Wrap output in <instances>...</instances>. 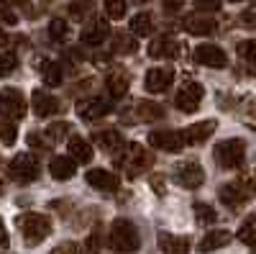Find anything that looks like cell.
Listing matches in <instances>:
<instances>
[{
	"mask_svg": "<svg viewBox=\"0 0 256 254\" xmlns=\"http://www.w3.org/2000/svg\"><path fill=\"white\" fill-rule=\"evenodd\" d=\"M212 159L218 162L220 169H238V167H244V162H246V144H244V139H226V141L216 144Z\"/></svg>",
	"mask_w": 256,
	"mask_h": 254,
	"instance_id": "277c9868",
	"label": "cell"
},
{
	"mask_svg": "<svg viewBox=\"0 0 256 254\" xmlns=\"http://www.w3.org/2000/svg\"><path fill=\"white\" fill-rule=\"evenodd\" d=\"M18 228H20L24 241L28 246H36L52 234V221L44 213H24V216H18Z\"/></svg>",
	"mask_w": 256,
	"mask_h": 254,
	"instance_id": "3957f363",
	"label": "cell"
},
{
	"mask_svg": "<svg viewBox=\"0 0 256 254\" xmlns=\"http://www.w3.org/2000/svg\"><path fill=\"white\" fill-rule=\"evenodd\" d=\"M84 180H88L90 187L100 190V193H116V190L120 187L118 175H113L110 169H102V167H92L90 172L84 175Z\"/></svg>",
	"mask_w": 256,
	"mask_h": 254,
	"instance_id": "8fae6325",
	"label": "cell"
},
{
	"mask_svg": "<svg viewBox=\"0 0 256 254\" xmlns=\"http://www.w3.org/2000/svg\"><path fill=\"white\" fill-rule=\"evenodd\" d=\"M156 244L164 254H190V249H192L187 236H177V234H169V231H159Z\"/></svg>",
	"mask_w": 256,
	"mask_h": 254,
	"instance_id": "2e32d148",
	"label": "cell"
},
{
	"mask_svg": "<svg viewBox=\"0 0 256 254\" xmlns=\"http://www.w3.org/2000/svg\"><path fill=\"white\" fill-rule=\"evenodd\" d=\"M105 11L110 18H123L126 16V3L123 0H105Z\"/></svg>",
	"mask_w": 256,
	"mask_h": 254,
	"instance_id": "d590c367",
	"label": "cell"
},
{
	"mask_svg": "<svg viewBox=\"0 0 256 254\" xmlns=\"http://www.w3.org/2000/svg\"><path fill=\"white\" fill-rule=\"evenodd\" d=\"M152 187H154V193H156V195H164V193H166V190H164V180H162L159 175L152 177Z\"/></svg>",
	"mask_w": 256,
	"mask_h": 254,
	"instance_id": "ab89813d",
	"label": "cell"
},
{
	"mask_svg": "<svg viewBox=\"0 0 256 254\" xmlns=\"http://www.w3.org/2000/svg\"><path fill=\"white\" fill-rule=\"evenodd\" d=\"M52 254H84V249L80 246V244H74V241H70V244H59Z\"/></svg>",
	"mask_w": 256,
	"mask_h": 254,
	"instance_id": "74e56055",
	"label": "cell"
},
{
	"mask_svg": "<svg viewBox=\"0 0 256 254\" xmlns=\"http://www.w3.org/2000/svg\"><path fill=\"white\" fill-rule=\"evenodd\" d=\"M238 54L244 57V62L248 65V72L256 75V41H241V44H238Z\"/></svg>",
	"mask_w": 256,
	"mask_h": 254,
	"instance_id": "f546056e",
	"label": "cell"
},
{
	"mask_svg": "<svg viewBox=\"0 0 256 254\" xmlns=\"http://www.w3.org/2000/svg\"><path fill=\"white\" fill-rule=\"evenodd\" d=\"M3 246H8V228H6L3 218H0V249Z\"/></svg>",
	"mask_w": 256,
	"mask_h": 254,
	"instance_id": "60d3db41",
	"label": "cell"
},
{
	"mask_svg": "<svg viewBox=\"0 0 256 254\" xmlns=\"http://www.w3.org/2000/svg\"><path fill=\"white\" fill-rule=\"evenodd\" d=\"M233 3H236V0H233Z\"/></svg>",
	"mask_w": 256,
	"mask_h": 254,
	"instance_id": "f6af8a7d",
	"label": "cell"
},
{
	"mask_svg": "<svg viewBox=\"0 0 256 254\" xmlns=\"http://www.w3.org/2000/svg\"><path fill=\"white\" fill-rule=\"evenodd\" d=\"M238 241H244V244H256V216L251 213V216H246L244 218V223H241V228H238Z\"/></svg>",
	"mask_w": 256,
	"mask_h": 254,
	"instance_id": "4316f807",
	"label": "cell"
},
{
	"mask_svg": "<svg viewBox=\"0 0 256 254\" xmlns=\"http://www.w3.org/2000/svg\"><path fill=\"white\" fill-rule=\"evenodd\" d=\"M49 172H52L54 180H70V177H74V172H77L74 159L72 157H54L49 162Z\"/></svg>",
	"mask_w": 256,
	"mask_h": 254,
	"instance_id": "d6986e66",
	"label": "cell"
},
{
	"mask_svg": "<svg viewBox=\"0 0 256 254\" xmlns=\"http://www.w3.org/2000/svg\"><path fill=\"white\" fill-rule=\"evenodd\" d=\"M202 98H205L202 85L187 80V82L182 85V88L177 90V95H174V105H177V108H180L182 113H195V111L200 108Z\"/></svg>",
	"mask_w": 256,
	"mask_h": 254,
	"instance_id": "52a82bcc",
	"label": "cell"
},
{
	"mask_svg": "<svg viewBox=\"0 0 256 254\" xmlns=\"http://www.w3.org/2000/svg\"><path fill=\"white\" fill-rule=\"evenodd\" d=\"M105 39H108V24H102V21H92V24L82 31V41H84V44L98 47V44H102Z\"/></svg>",
	"mask_w": 256,
	"mask_h": 254,
	"instance_id": "7402d4cb",
	"label": "cell"
},
{
	"mask_svg": "<svg viewBox=\"0 0 256 254\" xmlns=\"http://www.w3.org/2000/svg\"><path fill=\"white\" fill-rule=\"evenodd\" d=\"M28 146H34V149H49V141H44V136L38 134H28Z\"/></svg>",
	"mask_w": 256,
	"mask_h": 254,
	"instance_id": "f35d334b",
	"label": "cell"
},
{
	"mask_svg": "<svg viewBox=\"0 0 256 254\" xmlns=\"http://www.w3.org/2000/svg\"><path fill=\"white\" fill-rule=\"evenodd\" d=\"M0 195H3V180H0Z\"/></svg>",
	"mask_w": 256,
	"mask_h": 254,
	"instance_id": "7bdbcfd3",
	"label": "cell"
},
{
	"mask_svg": "<svg viewBox=\"0 0 256 254\" xmlns=\"http://www.w3.org/2000/svg\"><path fill=\"white\" fill-rule=\"evenodd\" d=\"M195 8L202 13H216L220 8V0H195Z\"/></svg>",
	"mask_w": 256,
	"mask_h": 254,
	"instance_id": "8d00e7d4",
	"label": "cell"
},
{
	"mask_svg": "<svg viewBox=\"0 0 256 254\" xmlns=\"http://www.w3.org/2000/svg\"><path fill=\"white\" fill-rule=\"evenodd\" d=\"M41 175V164L34 154H16L8 164V177L20 182V185H28Z\"/></svg>",
	"mask_w": 256,
	"mask_h": 254,
	"instance_id": "5b68a950",
	"label": "cell"
},
{
	"mask_svg": "<svg viewBox=\"0 0 256 254\" xmlns=\"http://www.w3.org/2000/svg\"><path fill=\"white\" fill-rule=\"evenodd\" d=\"M41 77H44L46 85L56 88V85H62V67L56 62H41Z\"/></svg>",
	"mask_w": 256,
	"mask_h": 254,
	"instance_id": "83f0119b",
	"label": "cell"
},
{
	"mask_svg": "<svg viewBox=\"0 0 256 254\" xmlns=\"http://www.w3.org/2000/svg\"><path fill=\"white\" fill-rule=\"evenodd\" d=\"M148 144H152L154 149H162V152H182L187 146L182 131H172V129L152 131V134H148Z\"/></svg>",
	"mask_w": 256,
	"mask_h": 254,
	"instance_id": "9c48e42d",
	"label": "cell"
},
{
	"mask_svg": "<svg viewBox=\"0 0 256 254\" xmlns=\"http://www.w3.org/2000/svg\"><path fill=\"white\" fill-rule=\"evenodd\" d=\"M108 244L113 251H120V254L136 251L141 246V234H138L136 223H131L128 218H116L108 231Z\"/></svg>",
	"mask_w": 256,
	"mask_h": 254,
	"instance_id": "6da1fadb",
	"label": "cell"
},
{
	"mask_svg": "<svg viewBox=\"0 0 256 254\" xmlns=\"http://www.w3.org/2000/svg\"><path fill=\"white\" fill-rule=\"evenodd\" d=\"M110 111H113V105L105 98H88V100H80L77 105V116L82 121H98L102 116H108Z\"/></svg>",
	"mask_w": 256,
	"mask_h": 254,
	"instance_id": "7c38bea8",
	"label": "cell"
},
{
	"mask_svg": "<svg viewBox=\"0 0 256 254\" xmlns=\"http://www.w3.org/2000/svg\"><path fill=\"white\" fill-rule=\"evenodd\" d=\"M95 144L98 146H102L105 152H113V154H118L120 149H123V136H120V131H116V129H108V131H100V134H95Z\"/></svg>",
	"mask_w": 256,
	"mask_h": 254,
	"instance_id": "44dd1931",
	"label": "cell"
},
{
	"mask_svg": "<svg viewBox=\"0 0 256 254\" xmlns=\"http://www.w3.org/2000/svg\"><path fill=\"white\" fill-rule=\"evenodd\" d=\"M172 180L180 185V187H187V190H195L205 182V172H202V167L198 162H180L177 169H174V175Z\"/></svg>",
	"mask_w": 256,
	"mask_h": 254,
	"instance_id": "ba28073f",
	"label": "cell"
},
{
	"mask_svg": "<svg viewBox=\"0 0 256 254\" xmlns=\"http://www.w3.org/2000/svg\"><path fill=\"white\" fill-rule=\"evenodd\" d=\"M172 80H174V72H172V70L154 67V70H148V72H146V77H144V88H146L148 93L159 95V93H166V90H169Z\"/></svg>",
	"mask_w": 256,
	"mask_h": 254,
	"instance_id": "9a60e30c",
	"label": "cell"
},
{
	"mask_svg": "<svg viewBox=\"0 0 256 254\" xmlns=\"http://www.w3.org/2000/svg\"><path fill=\"white\" fill-rule=\"evenodd\" d=\"M16 67H18V59H16L13 52L0 54V77H8L10 72H16Z\"/></svg>",
	"mask_w": 256,
	"mask_h": 254,
	"instance_id": "d6a6232c",
	"label": "cell"
},
{
	"mask_svg": "<svg viewBox=\"0 0 256 254\" xmlns=\"http://www.w3.org/2000/svg\"><path fill=\"white\" fill-rule=\"evenodd\" d=\"M31 105H34V113H36L38 118H52V116L62 113L59 98H54V95H49V93H44V90H36V93L31 95Z\"/></svg>",
	"mask_w": 256,
	"mask_h": 254,
	"instance_id": "5bb4252c",
	"label": "cell"
},
{
	"mask_svg": "<svg viewBox=\"0 0 256 254\" xmlns=\"http://www.w3.org/2000/svg\"><path fill=\"white\" fill-rule=\"evenodd\" d=\"M116 159H118L120 167H126L128 177H138L141 172H146V169L154 164V154L141 144H126L123 152H118Z\"/></svg>",
	"mask_w": 256,
	"mask_h": 254,
	"instance_id": "7a4b0ae2",
	"label": "cell"
},
{
	"mask_svg": "<svg viewBox=\"0 0 256 254\" xmlns=\"http://www.w3.org/2000/svg\"><path fill=\"white\" fill-rule=\"evenodd\" d=\"M16 136H18L16 126L10 121H0V141H3V144H13Z\"/></svg>",
	"mask_w": 256,
	"mask_h": 254,
	"instance_id": "e575fe53",
	"label": "cell"
},
{
	"mask_svg": "<svg viewBox=\"0 0 256 254\" xmlns=\"http://www.w3.org/2000/svg\"><path fill=\"white\" fill-rule=\"evenodd\" d=\"M251 254H256V244H254V249H251Z\"/></svg>",
	"mask_w": 256,
	"mask_h": 254,
	"instance_id": "ee69618b",
	"label": "cell"
},
{
	"mask_svg": "<svg viewBox=\"0 0 256 254\" xmlns=\"http://www.w3.org/2000/svg\"><path fill=\"white\" fill-rule=\"evenodd\" d=\"M136 113L141 121H162L164 118V108L159 103H148V100H141L136 105Z\"/></svg>",
	"mask_w": 256,
	"mask_h": 254,
	"instance_id": "603a6c76",
	"label": "cell"
},
{
	"mask_svg": "<svg viewBox=\"0 0 256 254\" xmlns=\"http://www.w3.org/2000/svg\"><path fill=\"white\" fill-rule=\"evenodd\" d=\"M192 213H195V218H198L200 226H212V223L218 221V213L208 203H195V205H192Z\"/></svg>",
	"mask_w": 256,
	"mask_h": 254,
	"instance_id": "484cf974",
	"label": "cell"
},
{
	"mask_svg": "<svg viewBox=\"0 0 256 254\" xmlns=\"http://www.w3.org/2000/svg\"><path fill=\"white\" fill-rule=\"evenodd\" d=\"M182 3H184V0H164V8L166 11H180Z\"/></svg>",
	"mask_w": 256,
	"mask_h": 254,
	"instance_id": "b9f144b4",
	"label": "cell"
},
{
	"mask_svg": "<svg viewBox=\"0 0 256 254\" xmlns=\"http://www.w3.org/2000/svg\"><path fill=\"white\" fill-rule=\"evenodd\" d=\"M192 57H195L198 65H202V67H212V70H223V67L228 65L226 52H223L220 47H216V44H200Z\"/></svg>",
	"mask_w": 256,
	"mask_h": 254,
	"instance_id": "30bf717a",
	"label": "cell"
},
{
	"mask_svg": "<svg viewBox=\"0 0 256 254\" xmlns=\"http://www.w3.org/2000/svg\"><path fill=\"white\" fill-rule=\"evenodd\" d=\"M92 146H90V141H84L82 136H72L70 139V157L74 159V162H80V164H90L92 162Z\"/></svg>",
	"mask_w": 256,
	"mask_h": 254,
	"instance_id": "ffe728a7",
	"label": "cell"
},
{
	"mask_svg": "<svg viewBox=\"0 0 256 254\" xmlns=\"http://www.w3.org/2000/svg\"><path fill=\"white\" fill-rule=\"evenodd\" d=\"M218 198H220V203L228 205L230 210H238V208L246 205V200H248V190H246L241 182H226V185H220V190H218Z\"/></svg>",
	"mask_w": 256,
	"mask_h": 254,
	"instance_id": "4fadbf2b",
	"label": "cell"
},
{
	"mask_svg": "<svg viewBox=\"0 0 256 254\" xmlns=\"http://www.w3.org/2000/svg\"><path fill=\"white\" fill-rule=\"evenodd\" d=\"M126 90H128V77H126V72H113V75L108 77V93H110V98H123Z\"/></svg>",
	"mask_w": 256,
	"mask_h": 254,
	"instance_id": "d4e9b609",
	"label": "cell"
},
{
	"mask_svg": "<svg viewBox=\"0 0 256 254\" xmlns=\"http://www.w3.org/2000/svg\"><path fill=\"white\" fill-rule=\"evenodd\" d=\"M184 29L195 36H205V34H212L216 31V24L210 18H187L184 21Z\"/></svg>",
	"mask_w": 256,
	"mask_h": 254,
	"instance_id": "cb8c5ba5",
	"label": "cell"
},
{
	"mask_svg": "<svg viewBox=\"0 0 256 254\" xmlns=\"http://www.w3.org/2000/svg\"><path fill=\"white\" fill-rule=\"evenodd\" d=\"M70 136V123H64V121H56V123H52L49 129H46V141H64Z\"/></svg>",
	"mask_w": 256,
	"mask_h": 254,
	"instance_id": "1f68e13d",
	"label": "cell"
},
{
	"mask_svg": "<svg viewBox=\"0 0 256 254\" xmlns=\"http://www.w3.org/2000/svg\"><path fill=\"white\" fill-rule=\"evenodd\" d=\"M0 116L6 121H18L26 116V98L18 88L0 90Z\"/></svg>",
	"mask_w": 256,
	"mask_h": 254,
	"instance_id": "8992f818",
	"label": "cell"
},
{
	"mask_svg": "<svg viewBox=\"0 0 256 254\" xmlns=\"http://www.w3.org/2000/svg\"><path fill=\"white\" fill-rule=\"evenodd\" d=\"M49 36L54 39V41H64V39H67L70 36V26L67 24H64V21H52V24H49Z\"/></svg>",
	"mask_w": 256,
	"mask_h": 254,
	"instance_id": "836d02e7",
	"label": "cell"
},
{
	"mask_svg": "<svg viewBox=\"0 0 256 254\" xmlns=\"http://www.w3.org/2000/svg\"><path fill=\"white\" fill-rule=\"evenodd\" d=\"M174 52H177V44L169 41V39H159V41H154V44L148 47V54L152 57H172Z\"/></svg>",
	"mask_w": 256,
	"mask_h": 254,
	"instance_id": "4dcf8cb0",
	"label": "cell"
},
{
	"mask_svg": "<svg viewBox=\"0 0 256 254\" xmlns=\"http://www.w3.org/2000/svg\"><path fill=\"white\" fill-rule=\"evenodd\" d=\"M152 29H154V24H152V16H148V13H138V16L131 18V31L136 36H148Z\"/></svg>",
	"mask_w": 256,
	"mask_h": 254,
	"instance_id": "f1b7e54d",
	"label": "cell"
},
{
	"mask_svg": "<svg viewBox=\"0 0 256 254\" xmlns=\"http://www.w3.org/2000/svg\"><path fill=\"white\" fill-rule=\"evenodd\" d=\"M216 129H218V123H216V121H200V123H195V126H190V129L182 131L184 144H187V146L205 144V141L212 136V131H216Z\"/></svg>",
	"mask_w": 256,
	"mask_h": 254,
	"instance_id": "e0dca14e",
	"label": "cell"
},
{
	"mask_svg": "<svg viewBox=\"0 0 256 254\" xmlns=\"http://www.w3.org/2000/svg\"><path fill=\"white\" fill-rule=\"evenodd\" d=\"M230 239H233V236L228 234V231H223V228H212L210 234H205V236L200 239V244H198V251L208 254V251H212V249H220V246H226Z\"/></svg>",
	"mask_w": 256,
	"mask_h": 254,
	"instance_id": "ac0fdd59",
	"label": "cell"
}]
</instances>
